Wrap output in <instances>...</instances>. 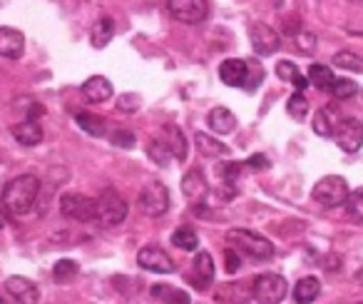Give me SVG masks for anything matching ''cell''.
<instances>
[{
    "label": "cell",
    "mask_w": 363,
    "mask_h": 304,
    "mask_svg": "<svg viewBox=\"0 0 363 304\" xmlns=\"http://www.w3.org/2000/svg\"><path fill=\"white\" fill-rule=\"evenodd\" d=\"M247 75H249V63L239 60V58H229V60H224L219 65V77L229 87H244L247 85Z\"/></svg>",
    "instance_id": "2e32d148"
},
{
    "label": "cell",
    "mask_w": 363,
    "mask_h": 304,
    "mask_svg": "<svg viewBox=\"0 0 363 304\" xmlns=\"http://www.w3.org/2000/svg\"><path fill=\"white\" fill-rule=\"evenodd\" d=\"M207 125L212 127V132H217V135H229V132H234V127H237V115H234L229 107L219 105L207 115Z\"/></svg>",
    "instance_id": "7402d4cb"
},
{
    "label": "cell",
    "mask_w": 363,
    "mask_h": 304,
    "mask_svg": "<svg viewBox=\"0 0 363 304\" xmlns=\"http://www.w3.org/2000/svg\"><path fill=\"white\" fill-rule=\"evenodd\" d=\"M289 294V282L277 272L254 277V299L259 304H281Z\"/></svg>",
    "instance_id": "5b68a950"
},
{
    "label": "cell",
    "mask_w": 363,
    "mask_h": 304,
    "mask_svg": "<svg viewBox=\"0 0 363 304\" xmlns=\"http://www.w3.org/2000/svg\"><path fill=\"white\" fill-rule=\"evenodd\" d=\"M194 142H197V150L202 152L204 158H219V155H229V147L224 145L222 140H214L212 135H207V132H197L194 135Z\"/></svg>",
    "instance_id": "d4e9b609"
},
{
    "label": "cell",
    "mask_w": 363,
    "mask_h": 304,
    "mask_svg": "<svg viewBox=\"0 0 363 304\" xmlns=\"http://www.w3.org/2000/svg\"><path fill=\"white\" fill-rule=\"evenodd\" d=\"M152 299H157L160 304H192V299H189V294L184 292V289L179 287H172V284H155V287L150 289Z\"/></svg>",
    "instance_id": "cb8c5ba5"
},
{
    "label": "cell",
    "mask_w": 363,
    "mask_h": 304,
    "mask_svg": "<svg viewBox=\"0 0 363 304\" xmlns=\"http://www.w3.org/2000/svg\"><path fill=\"white\" fill-rule=\"evenodd\" d=\"M75 122L87 132V135H92V137H102L107 132L105 120H102V117H97V115H92V112H77Z\"/></svg>",
    "instance_id": "f546056e"
},
{
    "label": "cell",
    "mask_w": 363,
    "mask_h": 304,
    "mask_svg": "<svg viewBox=\"0 0 363 304\" xmlns=\"http://www.w3.org/2000/svg\"><path fill=\"white\" fill-rule=\"evenodd\" d=\"M112 82L107 80L105 75H92L82 82V95L87 97L90 102H105L112 97Z\"/></svg>",
    "instance_id": "ffe728a7"
},
{
    "label": "cell",
    "mask_w": 363,
    "mask_h": 304,
    "mask_svg": "<svg viewBox=\"0 0 363 304\" xmlns=\"http://www.w3.org/2000/svg\"><path fill=\"white\" fill-rule=\"evenodd\" d=\"M167 8L174 21L187 23V26H199L209 16L207 0H167Z\"/></svg>",
    "instance_id": "52a82bcc"
},
{
    "label": "cell",
    "mask_w": 363,
    "mask_h": 304,
    "mask_svg": "<svg viewBox=\"0 0 363 304\" xmlns=\"http://www.w3.org/2000/svg\"><path fill=\"white\" fill-rule=\"evenodd\" d=\"M264 80V67L259 63H249V75H247V90H257Z\"/></svg>",
    "instance_id": "8d00e7d4"
},
{
    "label": "cell",
    "mask_w": 363,
    "mask_h": 304,
    "mask_svg": "<svg viewBox=\"0 0 363 304\" xmlns=\"http://www.w3.org/2000/svg\"><path fill=\"white\" fill-rule=\"evenodd\" d=\"M60 212L62 217L72 222H92L95 219V200L80 192H67L60 197Z\"/></svg>",
    "instance_id": "ba28073f"
},
{
    "label": "cell",
    "mask_w": 363,
    "mask_h": 304,
    "mask_svg": "<svg viewBox=\"0 0 363 304\" xmlns=\"http://www.w3.org/2000/svg\"><path fill=\"white\" fill-rule=\"evenodd\" d=\"M356 90H358L356 82H353V80H343V77H336V82H333V87H331L333 97H338V100H343V97H351Z\"/></svg>",
    "instance_id": "d590c367"
},
{
    "label": "cell",
    "mask_w": 363,
    "mask_h": 304,
    "mask_svg": "<svg viewBox=\"0 0 363 304\" xmlns=\"http://www.w3.org/2000/svg\"><path fill=\"white\" fill-rule=\"evenodd\" d=\"M333 63L338 67H346V70H353V72H363V58H358L356 53H348V50H341L333 55Z\"/></svg>",
    "instance_id": "836d02e7"
},
{
    "label": "cell",
    "mask_w": 363,
    "mask_h": 304,
    "mask_svg": "<svg viewBox=\"0 0 363 304\" xmlns=\"http://www.w3.org/2000/svg\"><path fill=\"white\" fill-rule=\"evenodd\" d=\"M333 137L343 152H358L363 147V122L356 117H343Z\"/></svg>",
    "instance_id": "7c38bea8"
},
{
    "label": "cell",
    "mask_w": 363,
    "mask_h": 304,
    "mask_svg": "<svg viewBox=\"0 0 363 304\" xmlns=\"http://www.w3.org/2000/svg\"><path fill=\"white\" fill-rule=\"evenodd\" d=\"M214 299L222 304H247L254 299V277L252 282H224L217 287Z\"/></svg>",
    "instance_id": "4fadbf2b"
},
{
    "label": "cell",
    "mask_w": 363,
    "mask_h": 304,
    "mask_svg": "<svg viewBox=\"0 0 363 304\" xmlns=\"http://www.w3.org/2000/svg\"><path fill=\"white\" fill-rule=\"evenodd\" d=\"M162 142L169 147L172 158L174 160H179L182 163V160L187 158V140H184V132L179 130V125L167 122V125L162 127Z\"/></svg>",
    "instance_id": "ac0fdd59"
},
{
    "label": "cell",
    "mask_w": 363,
    "mask_h": 304,
    "mask_svg": "<svg viewBox=\"0 0 363 304\" xmlns=\"http://www.w3.org/2000/svg\"><path fill=\"white\" fill-rule=\"evenodd\" d=\"M110 137H112V145H115V147H127V150H130V147H135V140H137L130 130H115Z\"/></svg>",
    "instance_id": "74e56055"
},
{
    "label": "cell",
    "mask_w": 363,
    "mask_h": 304,
    "mask_svg": "<svg viewBox=\"0 0 363 304\" xmlns=\"http://www.w3.org/2000/svg\"><path fill=\"white\" fill-rule=\"evenodd\" d=\"M112 36H115V21H112L110 16H102L100 21L92 26V33H90L92 45H95V48H105L107 43L112 40Z\"/></svg>",
    "instance_id": "484cf974"
},
{
    "label": "cell",
    "mask_w": 363,
    "mask_h": 304,
    "mask_svg": "<svg viewBox=\"0 0 363 304\" xmlns=\"http://www.w3.org/2000/svg\"><path fill=\"white\" fill-rule=\"evenodd\" d=\"M249 168H259V170H264V168H269V160L264 158V155H254V158H249Z\"/></svg>",
    "instance_id": "b9f144b4"
},
{
    "label": "cell",
    "mask_w": 363,
    "mask_h": 304,
    "mask_svg": "<svg viewBox=\"0 0 363 304\" xmlns=\"http://www.w3.org/2000/svg\"><path fill=\"white\" fill-rule=\"evenodd\" d=\"M11 135L16 137V142H21V145L35 147L43 142V127L38 120H23L11 127Z\"/></svg>",
    "instance_id": "d6986e66"
},
{
    "label": "cell",
    "mask_w": 363,
    "mask_h": 304,
    "mask_svg": "<svg viewBox=\"0 0 363 304\" xmlns=\"http://www.w3.org/2000/svg\"><path fill=\"white\" fill-rule=\"evenodd\" d=\"M147 152H150V158L155 160V163L160 165V168H167V165H169L172 152H169V147H167L162 140H152L150 147H147Z\"/></svg>",
    "instance_id": "e575fe53"
},
{
    "label": "cell",
    "mask_w": 363,
    "mask_h": 304,
    "mask_svg": "<svg viewBox=\"0 0 363 304\" xmlns=\"http://www.w3.org/2000/svg\"><path fill=\"white\" fill-rule=\"evenodd\" d=\"M277 75H279V80H286V82H291L294 87H296V92H301L303 87L308 85V80L301 75V70H298L296 65H294L291 60H281L277 65Z\"/></svg>",
    "instance_id": "4316f807"
},
{
    "label": "cell",
    "mask_w": 363,
    "mask_h": 304,
    "mask_svg": "<svg viewBox=\"0 0 363 304\" xmlns=\"http://www.w3.org/2000/svg\"><path fill=\"white\" fill-rule=\"evenodd\" d=\"M26 50V38L16 28H0V58L18 60Z\"/></svg>",
    "instance_id": "e0dca14e"
},
{
    "label": "cell",
    "mask_w": 363,
    "mask_h": 304,
    "mask_svg": "<svg viewBox=\"0 0 363 304\" xmlns=\"http://www.w3.org/2000/svg\"><path fill=\"white\" fill-rule=\"evenodd\" d=\"M137 262H140L142 269L155 272V274H172L177 269L174 259H172L162 247H157V244H147V247H142L140 254H137Z\"/></svg>",
    "instance_id": "9c48e42d"
},
{
    "label": "cell",
    "mask_w": 363,
    "mask_h": 304,
    "mask_svg": "<svg viewBox=\"0 0 363 304\" xmlns=\"http://www.w3.org/2000/svg\"><path fill=\"white\" fill-rule=\"evenodd\" d=\"M249 40H252L254 53H259V55H274L281 45L279 33L269 28L267 23H252L249 26Z\"/></svg>",
    "instance_id": "8fae6325"
},
{
    "label": "cell",
    "mask_w": 363,
    "mask_h": 304,
    "mask_svg": "<svg viewBox=\"0 0 363 304\" xmlns=\"http://www.w3.org/2000/svg\"><path fill=\"white\" fill-rule=\"evenodd\" d=\"M308 82H311L313 87H318V90H331L333 82H336V77H333L331 67L328 65H311L308 67Z\"/></svg>",
    "instance_id": "83f0119b"
},
{
    "label": "cell",
    "mask_w": 363,
    "mask_h": 304,
    "mask_svg": "<svg viewBox=\"0 0 363 304\" xmlns=\"http://www.w3.org/2000/svg\"><path fill=\"white\" fill-rule=\"evenodd\" d=\"M348 195H351V192H348V183L341 178V175H328V178L318 180V183L313 185V190H311V197L326 210H333V207H341V205H346Z\"/></svg>",
    "instance_id": "277c9868"
},
{
    "label": "cell",
    "mask_w": 363,
    "mask_h": 304,
    "mask_svg": "<svg viewBox=\"0 0 363 304\" xmlns=\"http://www.w3.org/2000/svg\"><path fill=\"white\" fill-rule=\"evenodd\" d=\"M274 6H281V0H274Z\"/></svg>",
    "instance_id": "7bdbcfd3"
},
{
    "label": "cell",
    "mask_w": 363,
    "mask_h": 304,
    "mask_svg": "<svg viewBox=\"0 0 363 304\" xmlns=\"http://www.w3.org/2000/svg\"><path fill=\"white\" fill-rule=\"evenodd\" d=\"M120 107H122V110H127V112L137 110V107H140V95H132V92H130V95H125L120 100Z\"/></svg>",
    "instance_id": "60d3db41"
},
{
    "label": "cell",
    "mask_w": 363,
    "mask_h": 304,
    "mask_svg": "<svg viewBox=\"0 0 363 304\" xmlns=\"http://www.w3.org/2000/svg\"><path fill=\"white\" fill-rule=\"evenodd\" d=\"M341 125V117H338L336 107H321V110L313 115V132L321 137H333Z\"/></svg>",
    "instance_id": "44dd1931"
},
{
    "label": "cell",
    "mask_w": 363,
    "mask_h": 304,
    "mask_svg": "<svg viewBox=\"0 0 363 304\" xmlns=\"http://www.w3.org/2000/svg\"><path fill=\"white\" fill-rule=\"evenodd\" d=\"M140 210L150 217H160L169 210V190L160 180H150L145 188L140 190Z\"/></svg>",
    "instance_id": "8992f818"
},
{
    "label": "cell",
    "mask_w": 363,
    "mask_h": 304,
    "mask_svg": "<svg viewBox=\"0 0 363 304\" xmlns=\"http://www.w3.org/2000/svg\"><path fill=\"white\" fill-rule=\"evenodd\" d=\"M214 274H217V267H214L212 254L204 252V249H199V252L194 254V259H192V272H189V279H192L194 289H199V292H207V289L212 287V282H214Z\"/></svg>",
    "instance_id": "30bf717a"
},
{
    "label": "cell",
    "mask_w": 363,
    "mask_h": 304,
    "mask_svg": "<svg viewBox=\"0 0 363 304\" xmlns=\"http://www.w3.org/2000/svg\"><path fill=\"white\" fill-rule=\"evenodd\" d=\"M321 294V279L308 274V277H301L294 287V302L296 304H313Z\"/></svg>",
    "instance_id": "603a6c76"
},
{
    "label": "cell",
    "mask_w": 363,
    "mask_h": 304,
    "mask_svg": "<svg viewBox=\"0 0 363 304\" xmlns=\"http://www.w3.org/2000/svg\"><path fill=\"white\" fill-rule=\"evenodd\" d=\"M207 192H209V183H207V178H204L202 170L199 168L187 170V175L182 178V195H184L192 205H197V202H204Z\"/></svg>",
    "instance_id": "9a60e30c"
},
{
    "label": "cell",
    "mask_w": 363,
    "mask_h": 304,
    "mask_svg": "<svg viewBox=\"0 0 363 304\" xmlns=\"http://www.w3.org/2000/svg\"><path fill=\"white\" fill-rule=\"evenodd\" d=\"M172 242L177 244L179 249H184V252H197L199 249V237L197 232H194V227H179L174 229V234H172Z\"/></svg>",
    "instance_id": "f1b7e54d"
},
{
    "label": "cell",
    "mask_w": 363,
    "mask_h": 304,
    "mask_svg": "<svg viewBox=\"0 0 363 304\" xmlns=\"http://www.w3.org/2000/svg\"><path fill=\"white\" fill-rule=\"evenodd\" d=\"M227 244L234 249V252L244 254V257L254 259V262H267V259H272L274 252H277L272 239H267L264 234L252 232V229H244V227L229 229Z\"/></svg>",
    "instance_id": "7a4b0ae2"
},
{
    "label": "cell",
    "mask_w": 363,
    "mask_h": 304,
    "mask_svg": "<svg viewBox=\"0 0 363 304\" xmlns=\"http://www.w3.org/2000/svg\"><path fill=\"white\" fill-rule=\"evenodd\" d=\"M127 219V202L117 190L107 188L95 197V219L92 222L100 224L102 229L120 227Z\"/></svg>",
    "instance_id": "3957f363"
},
{
    "label": "cell",
    "mask_w": 363,
    "mask_h": 304,
    "mask_svg": "<svg viewBox=\"0 0 363 304\" xmlns=\"http://www.w3.org/2000/svg\"><path fill=\"white\" fill-rule=\"evenodd\" d=\"M346 215L353 222H363V188L353 190L346 200Z\"/></svg>",
    "instance_id": "1f68e13d"
},
{
    "label": "cell",
    "mask_w": 363,
    "mask_h": 304,
    "mask_svg": "<svg viewBox=\"0 0 363 304\" xmlns=\"http://www.w3.org/2000/svg\"><path fill=\"white\" fill-rule=\"evenodd\" d=\"M77 274H80V267H77L75 259H60V262L52 267V279H55L57 284H70Z\"/></svg>",
    "instance_id": "4dcf8cb0"
},
{
    "label": "cell",
    "mask_w": 363,
    "mask_h": 304,
    "mask_svg": "<svg viewBox=\"0 0 363 304\" xmlns=\"http://www.w3.org/2000/svg\"><path fill=\"white\" fill-rule=\"evenodd\" d=\"M296 48L298 50H303V53H311L313 48H316V36L313 33H306V31H298L296 33Z\"/></svg>",
    "instance_id": "f35d334b"
},
{
    "label": "cell",
    "mask_w": 363,
    "mask_h": 304,
    "mask_svg": "<svg viewBox=\"0 0 363 304\" xmlns=\"http://www.w3.org/2000/svg\"><path fill=\"white\" fill-rule=\"evenodd\" d=\"M239 257H242V254H239V252H234L232 247H229L227 252H224V259H227V262H224V269H227L229 274L239 272V264H242V262H239Z\"/></svg>",
    "instance_id": "ab89813d"
},
{
    "label": "cell",
    "mask_w": 363,
    "mask_h": 304,
    "mask_svg": "<svg viewBox=\"0 0 363 304\" xmlns=\"http://www.w3.org/2000/svg\"><path fill=\"white\" fill-rule=\"evenodd\" d=\"M38 195H40V180L35 175H18L3 190V205L13 215H28L35 207Z\"/></svg>",
    "instance_id": "6da1fadb"
},
{
    "label": "cell",
    "mask_w": 363,
    "mask_h": 304,
    "mask_svg": "<svg viewBox=\"0 0 363 304\" xmlns=\"http://www.w3.org/2000/svg\"><path fill=\"white\" fill-rule=\"evenodd\" d=\"M6 289L18 304H40V289H38V284L28 277L13 274V277L6 279Z\"/></svg>",
    "instance_id": "5bb4252c"
},
{
    "label": "cell",
    "mask_w": 363,
    "mask_h": 304,
    "mask_svg": "<svg viewBox=\"0 0 363 304\" xmlns=\"http://www.w3.org/2000/svg\"><path fill=\"white\" fill-rule=\"evenodd\" d=\"M286 112L294 117V120H303L308 115V100L303 97V92H294L286 102Z\"/></svg>",
    "instance_id": "d6a6232c"
},
{
    "label": "cell",
    "mask_w": 363,
    "mask_h": 304,
    "mask_svg": "<svg viewBox=\"0 0 363 304\" xmlns=\"http://www.w3.org/2000/svg\"><path fill=\"white\" fill-rule=\"evenodd\" d=\"M353 3H361V0H353Z\"/></svg>",
    "instance_id": "ee69618b"
}]
</instances>
